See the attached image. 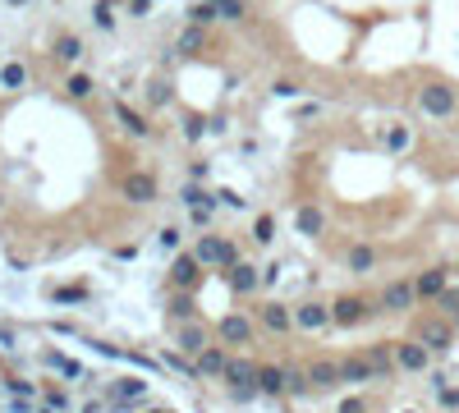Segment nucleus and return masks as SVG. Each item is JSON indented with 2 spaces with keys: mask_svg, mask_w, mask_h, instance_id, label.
<instances>
[{
  "mask_svg": "<svg viewBox=\"0 0 459 413\" xmlns=\"http://www.w3.org/2000/svg\"><path fill=\"white\" fill-rule=\"evenodd\" d=\"M418 110L432 115V120H450V115L459 110V92L450 83H441V78H432V83L418 87Z\"/></svg>",
  "mask_w": 459,
  "mask_h": 413,
  "instance_id": "nucleus-1",
  "label": "nucleus"
},
{
  "mask_svg": "<svg viewBox=\"0 0 459 413\" xmlns=\"http://www.w3.org/2000/svg\"><path fill=\"white\" fill-rule=\"evenodd\" d=\"M193 257L207 262V266H230V271L239 266V248H234L230 239H216V234H202L197 248H193Z\"/></svg>",
  "mask_w": 459,
  "mask_h": 413,
  "instance_id": "nucleus-2",
  "label": "nucleus"
},
{
  "mask_svg": "<svg viewBox=\"0 0 459 413\" xmlns=\"http://www.w3.org/2000/svg\"><path fill=\"white\" fill-rule=\"evenodd\" d=\"M225 381H230V391H234V400H239V404H253L257 395H262V391H257V363H243V359L230 363Z\"/></svg>",
  "mask_w": 459,
  "mask_h": 413,
  "instance_id": "nucleus-3",
  "label": "nucleus"
},
{
  "mask_svg": "<svg viewBox=\"0 0 459 413\" xmlns=\"http://www.w3.org/2000/svg\"><path fill=\"white\" fill-rule=\"evenodd\" d=\"M427 363H432V349H427L423 340H400V345H395V368H405V372H423Z\"/></svg>",
  "mask_w": 459,
  "mask_h": 413,
  "instance_id": "nucleus-4",
  "label": "nucleus"
},
{
  "mask_svg": "<svg viewBox=\"0 0 459 413\" xmlns=\"http://www.w3.org/2000/svg\"><path fill=\"white\" fill-rule=\"evenodd\" d=\"M414 303H418L414 280H395V285H386V290H382V308H386V313H409Z\"/></svg>",
  "mask_w": 459,
  "mask_h": 413,
  "instance_id": "nucleus-5",
  "label": "nucleus"
},
{
  "mask_svg": "<svg viewBox=\"0 0 459 413\" xmlns=\"http://www.w3.org/2000/svg\"><path fill=\"white\" fill-rule=\"evenodd\" d=\"M414 290H418V299H441V294L450 290V276H446V266H427V271L414 280Z\"/></svg>",
  "mask_w": 459,
  "mask_h": 413,
  "instance_id": "nucleus-6",
  "label": "nucleus"
},
{
  "mask_svg": "<svg viewBox=\"0 0 459 413\" xmlns=\"http://www.w3.org/2000/svg\"><path fill=\"white\" fill-rule=\"evenodd\" d=\"M363 313H368V308H363V299H349V294H345V299H336V303H331V326H359Z\"/></svg>",
  "mask_w": 459,
  "mask_h": 413,
  "instance_id": "nucleus-7",
  "label": "nucleus"
},
{
  "mask_svg": "<svg viewBox=\"0 0 459 413\" xmlns=\"http://www.w3.org/2000/svg\"><path fill=\"white\" fill-rule=\"evenodd\" d=\"M257 391L280 400V395L289 391V368H257Z\"/></svg>",
  "mask_w": 459,
  "mask_h": 413,
  "instance_id": "nucleus-8",
  "label": "nucleus"
},
{
  "mask_svg": "<svg viewBox=\"0 0 459 413\" xmlns=\"http://www.w3.org/2000/svg\"><path fill=\"white\" fill-rule=\"evenodd\" d=\"M414 340H423V345L432 349V354H441V349H450V340H455V331H450L446 322H423Z\"/></svg>",
  "mask_w": 459,
  "mask_h": 413,
  "instance_id": "nucleus-9",
  "label": "nucleus"
},
{
  "mask_svg": "<svg viewBox=\"0 0 459 413\" xmlns=\"http://www.w3.org/2000/svg\"><path fill=\"white\" fill-rule=\"evenodd\" d=\"M124 197L138 202V206L156 202V179H152V174H129V179H124Z\"/></svg>",
  "mask_w": 459,
  "mask_h": 413,
  "instance_id": "nucleus-10",
  "label": "nucleus"
},
{
  "mask_svg": "<svg viewBox=\"0 0 459 413\" xmlns=\"http://www.w3.org/2000/svg\"><path fill=\"white\" fill-rule=\"evenodd\" d=\"M294 326H303V331H326L331 326V308L326 303H303L294 313Z\"/></svg>",
  "mask_w": 459,
  "mask_h": 413,
  "instance_id": "nucleus-11",
  "label": "nucleus"
},
{
  "mask_svg": "<svg viewBox=\"0 0 459 413\" xmlns=\"http://www.w3.org/2000/svg\"><path fill=\"white\" fill-rule=\"evenodd\" d=\"M230 363H234V359H230L225 349H216V345H207L202 354H197V372H202V377H225Z\"/></svg>",
  "mask_w": 459,
  "mask_h": 413,
  "instance_id": "nucleus-12",
  "label": "nucleus"
},
{
  "mask_svg": "<svg viewBox=\"0 0 459 413\" xmlns=\"http://www.w3.org/2000/svg\"><path fill=\"white\" fill-rule=\"evenodd\" d=\"M294 230H299V234H308V239H317L322 230H326L322 206H299V211H294Z\"/></svg>",
  "mask_w": 459,
  "mask_h": 413,
  "instance_id": "nucleus-13",
  "label": "nucleus"
},
{
  "mask_svg": "<svg viewBox=\"0 0 459 413\" xmlns=\"http://www.w3.org/2000/svg\"><path fill=\"white\" fill-rule=\"evenodd\" d=\"M220 340L225 345H243V340L253 336V326H248V317H239V313H230V317H220Z\"/></svg>",
  "mask_w": 459,
  "mask_h": 413,
  "instance_id": "nucleus-14",
  "label": "nucleus"
},
{
  "mask_svg": "<svg viewBox=\"0 0 459 413\" xmlns=\"http://www.w3.org/2000/svg\"><path fill=\"white\" fill-rule=\"evenodd\" d=\"M197 266H202L197 257H175V262H170V285H175V290L197 285Z\"/></svg>",
  "mask_w": 459,
  "mask_h": 413,
  "instance_id": "nucleus-15",
  "label": "nucleus"
},
{
  "mask_svg": "<svg viewBox=\"0 0 459 413\" xmlns=\"http://www.w3.org/2000/svg\"><path fill=\"white\" fill-rule=\"evenodd\" d=\"M345 262H349L354 276H368L372 266H377V248H372V243H354V248L345 253Z\"/></svg>",
  "mask_w": 459,
  "mask_h": 413,
  "instance_id": "nucleus-16",
  "label": "nucleus"
},
{
  "mask_svg": "<svg viewBox=\"0 0 459 413\" xmlns=\"http://www.w3.org/2000/svg\"><path fill=\"white\" fill-rule=\"evenodd\" d=\"M257 280H262V276H257V266H248V262H239V266L230 271V290H239V294H253Z\"/></svg>",
  "mask_w": 459,
  "mask_h": 413,
  "instance_id": "nucleus-17",
  "label": "nucleus"
},
{
  "mask_svg": "<svg viewBox=\"0 0 459 413\" xmlns=\"http://www.w3.org/2000/svg\"><path fill=\"white\" fill-rule=\"evenodd\" d=\"M308 381H313L317 391L336 386V381H340V363H308Z\"/></svg>",
  "mask_w": 459,
  "mask_h": 413,
  "instance_id": "nucleus-18",
  "label": "nucleus"
},
{
  "mask_svg": "<svg viewBox=\"0 0 459 413\" xmlns=\"http://www.w3.org/2000/svg\"><path fill=\"white\" fill-rule=\"evenodd\" d=\"M262 322H266V331H276V336H280V331L294 326V313H289V308H280V303H271V308H262Z\"/></svg>",
  "mask_w": 459,
  "mask_h": 413,
  "instance_id": "nucleus-19",
  "label": "nucleus"
},
{
  "mask_svg": "<svg viewBox=\"0 0 459 413\" xmlns=\"http://www.w3.org/2000/svg\"><path fill=\"white\" fill-rule=\"evenodd\" d=\"M363 359H368L372 377H391V368H395V349H372V354H363Z\"/></svg>",
  "mask_w": 459,
  "mask_h": 413,
  "instance_id": "nucleus-20",
  "label": "nucleus"
},
{
  "mask_svg": "<svg viewBox=\"0 0 459 413\" xmlns=\"http://www.w3.org/2000/svg\"><path fill=\"white\" fill-rule=\"evenodd\" d=\"M372 377V368H368V359H340V381H368Z\"/></svg>",
  "mask_w": 459,
  "mask_h": 413,
  "instance_id": "nucleus-21",
  "label": "nucleus"
},
{
  "mask_svg": "<svg viewBox=\"0 0 459 413\" xmlns=\"http://www.w3.org/2000/svg\"><path fill=\"white\" fill-rule=\"evenodd\" d=\"M179 349H188V354H202V349H207V326H188V331H179Z\"/></svg>",
  "mask_w": 459,
  "mask_h": 413,
  "instance_id": "nucleus-22",
  "label": "nucleus"
},
{
  "mask_svg": "<svg viewBox=\"0 0 459 413\" xmlns=\"http://www.w3.org/2000/svg\"><path fill=\"white\" fill-rule=\"evenodd\" d=\"M0 83H5V87H23V83H28V65H19V60H10V65L0 69Z\"/></svg>",
  "mask_w": 459,
  "mask_h": 413,
  "instance_id": "nucleus-23",
  "label": "nucleus"
},
{
  "mask_svg": "<svg viewBox=\"0 0 459 413\" xmlns=\"http://www.w3.org/2000/svg\"><path fill=\"white\" fill-rule=\"evenodd\" d=\"M115 395H120V409H129V404H138L142 400V381H120V386H115Z\"/></svg>",
  "mask_w": 459,
  "mask_h": 413,
  "instance_id": "nucleus-24",
  "label": "nucleus"
},
{
  "mask_svg": "<svg viewBox=\"0 0 459 413\" xmlns=\"http://www.w3.org/2000/svg\"><path fill=\"white\" fill-rule=\"evenodd\" d=\"M51 303H88V290H83V285H65V290H51Z\"/></svg>",
  "mask_w": 459,
  "mask_h": 413,
  "instance_id": "nucleus-25",
  "label": "nucleus"
},
{
  "mask_svg": "<svg viewBox=\"0 0 459 413\" xmlns=\"http://www.w3.org/2000/svg\"><path fill=\"white\" fill-rule=\"evenodd\" d=\"M115 115H120V124H124L129 133H147V120H142L138 110H129V106H115Z\"/></svg>",
  "mask_w": 459,
  "mask_h": 413,
  "instance_id": "nucleus-26",
  "label": "nucleus"
},
{
  "mask_svg": "<svg viewBox=\"0 0 459 413\" xmlns=\"http://www.w3.org/2000/svg\"><path fill=\"white\" fill-rule=\"evenodd\" d=\"M386 147H391V152H409V129L405 124H391V129H386Z\"/></svg>",
  "mask_w": 459,
  "mask_h": 413,
  "instance_id": "nucleus-27",
  "label": "nucleus"
},
{
  "mask_svg": "<svg viewBox=\"0 0 459 413\" xmlns=\"http://www.w3.org/2000/svg\"><path fill=\"white\" fill-rule=\"evenodd\" d=\"M188 19H193V28H207V23L216 19V5H211V0H202V5H193V10H188Z\"/></svg>",
  "mask_w": 459,
  "mask_h": 413,
  "instance_id": "nucleus-28",
  "label": "nucleus"
},
{
  "mask_svg": "<svg viewBox=\"0 0 459 413\" xmlns=\"http://www.w3.org/2000/svg\"><path fill=\"white\" fill-rule=\"evenodd\" d=\"M78 51H83V46H78V37H60V42H55V60H78Z\"/></svg>",
  "mask_w": 459,
  "mask_h": 413,
  "instance_id": "nucleus-29",
  "label": "nucleus"
},
{
  "mask_svg": "<svg viewBox=\"0 0 459 413\" xmlns=\"http://www.w3.org/2000/svg\"><path fill=\"white\" fill-rule=\"evenodd\" d=\"M46 363H51V368H60V377H69V381H74L78 372H83V368H78L74 359H69V354H51V359H46Z\"/></svg>",
  "mask_w": 459,
  "mask_h": 413,
  "instance_id": "nucleus-30",
  "label": "nucleus"
},
{
  "mask_svg": "<svg viewBox=\"0 0 459 413\" xmlns=\"http://www.w3.org/2000/svg\"><path fill=\"white\" fill-rule=\"evenodd\" d=\"M211 5H216V14H220V19H230V23L243 19V0H211Z\"/></svg>",
  "mask_w": 459,
  "mask_h": 413,
  "instance_id": "nucleus-31",
  "label": "nucleus"
},
{
  "mask_svg": "<svg viewBox=\"0 0 459 413\" xmlns=\"http://www.w3.org/2000/svg\"><path fill=\"white\" fill-rule=\"evenodd\" d=\"M271 234H276V220L271 216H257V220H253V239H257V243H271Z\"/></svg>",
  "mask_w": 459,
  "mask_h": 413,
  "instance_id": "nucleus-32",
  "label": "nucleus"
},
{
  "mask_svg": "<svg viewBox=\"0 0 459 413\" xmlns=\"http://www.w3.org/2000/svg\"><path fill=\"white\" fill-rule=\"evenodd\" d=\"M437 303H441V313H450V317H455V322H459V290H455V285H450V290L441 294Z\"/></svg>",
  "mask_w": 459,
  "mask_h": 413,
  "instance_id": "nucleus-33",
  "label": "nucleus"
},
{
  "mask_svg": "<svg viewBox=\"0 0 459 413\" xmlns=\"http://www.w3.org/2000/svg\"><path fill=\"white\" fill-rule=\"evenodd\" d=\"M92 92V78L88 74H69V97H88Z\"/></svg>",
  "mask_w": 459,
  "mask_h": 413,
  "instance_id": "nucleus-34",
  "label": "nucleus"
},
{
  "mask_svg": "<svg viewBox=\"0 0 459 413\" xmlns=\"http://www.w3.org/2000/svg\"><path fill=\"white\" fill-rule=\"evenodd\" d=\"M184 202H188V206H216V202H211V197L202 193L197 184H184Z\"/></svg>",
  "mask_w": 459,
  "mask_h": 413,
  "instance_id": "nucleus-35",
  "label": "nucleus"
},
{
  "mask_svg": "<svg viewBox=\"0 0 459 413\" xmlns=\"http://www.w3.org/2000/svg\"><path fill=\"white\" fill-rule=\"evenodd\" d=\"M308 391H313L308 372H289V395H308Z\"/></svg>",
  "mask_w": 459,
  "mask_h": 413,
  "instance_id": "nucleus-36",
  "label": "nucleus"
},
{
  "mask_svg": "<svg viewBox=\"0 0 459 413\" xmlns=\"http://www.w3.org/2000/svg\"><path fill=\"white\" fill-rule=\"evenodd\" d=\"M437 404L441 409H459V386H446V391L437 395Z\"/></svg>",
  "mask_w": 459,
  "mask_h": 413,
  "instance_id": "nucleus-37",
  "label": "nucleus"
},
{
  "mask_svg": "<svg viewBox=\"0 0 459 413\" xmlns=\"http://www.w3.org/2000/svg\"><path fill=\"white\" fill-rule=\"evenodd\" d=\"M197 42H202V28H188V33L179 37V51H197Z\"/></svg>",
  "mask_w": 459,
  "mask_h": 413,
  "instance_id": "nucleus-38",
  "label": "nucleus"
},
{
  "mask_svg": "<svg viewBox=\"0 0 459 413\" xmlns=\"http://www.w3.org/2000/svg\"><path fill=\"white\" fill-rule=\"evenodd\" d=\"M42 400H46V409H55V413H60V409H65V404H69V400H65V391H46Z\"/></svg>",
  "mask_w": 459,
  "mask_h": 413,
  "instance_id": "nucleus-39",
  "label": "nucleus"
},
{
  "mask_svg": "<svg viewBox=\"0 0 459 413\" xmlns=\"http://www.w3.org/2000/svg\"><path fill=\"white\" fill-rule=\"evenodd\" d=\"M340 413H368V404L359 395H349V400H340Z\"/></svg>",
  "mask_w": 459,
  "mask_h": 413,
  "instance_id": "nucleus-40",
  "label": "nucleus"
},
{
  "mask_svg": "<svg viewBox=\"0 0 459 413\" xmlns=\"http://www.w3.org/2000/svg\"><path fill=\"white\" fill-rule=\"evenodd\" d=\"M161 248H179V230H175V225L161 230Z\"/></svg>",
  "mask_w": 459,
  "mask_h": 413,
  "instance_id": "nucleus-41",
  "label": "nucleus"
},
{
  "mask_svg": "<svg viewBox=\"0 0 459 413\" xmlns=\"http://www.w3.org/2000/svg\"><path fill=\"white\" fill-rule=\"evenodd\" d=\"M184 133H188V138H202V120H197V115H188V120H184Z\"/></svg>",
  "mask_w": 459,
  "mask_h": 413,
  "instance_id": "nucleus-42",
  "label": "nucleus"
},
{
  "mask_svg": "<svg viewBox=\"0 0 459 413\" xmlns=\"http://www.w3.org/2000/svg\"><path fill=\"white\" fill-rule=\"evenodd\" d=\"M129 10L133 14H147V10H152V0H129Z\"/></svg>",
  "mask_w": 459,
  "mask_h": 413,
  "instance_id": "nucleus-43",
  "label": "nucleus"
},
{
  "mask_svg": "<svg viewBox=\"0 0 459 413\" xmlns=\"http://www.w3.org/2000/svg\"><path fill=\"white\" fill-rule=\"evenodd\" d=\"M10 5H28V0H10Z\"/></svg>",
  "mask_w": 459,
  "mask_h": 413,
  "instance_id": "nucleus-44",
  "label": "nucleus"
},
{
  "mask_svg": "<svg viewBox=\"0 0 459 413\" xmlns=\"http://www.w3.org/2000/svg\"><path fill=\"white\" fill-rule=\"evenodd\" d=\"M405 413H414V409H405Z\"/></svg>",
  "mask_w": 459,
  "mask_h": 413,
  "instance_id": "nucleus-45",
  "label": "nucleus"
}]
</instances>
